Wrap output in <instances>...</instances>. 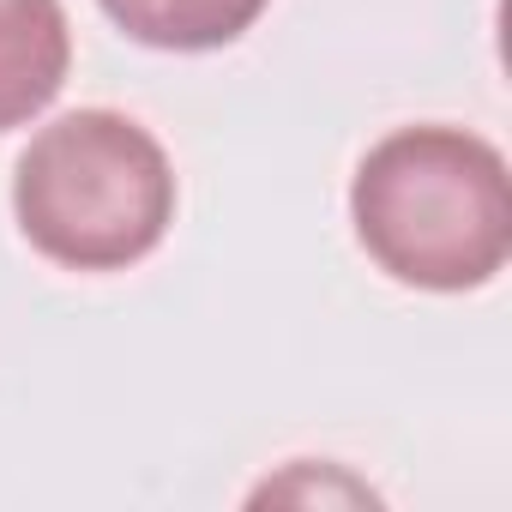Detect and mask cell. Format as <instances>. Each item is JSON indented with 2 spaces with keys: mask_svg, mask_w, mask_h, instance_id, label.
<instances>
[{
  "mask_svg": "<svg viewBox=\"0 0 512 512\" xmlns=\"http://www.w3.org/2000/svg\"><path fill=\"white\" fill-rule=\"evenodd\" d=\"M97 7L145 49L199 55V49H223L241 31H253L266 0H97Z\"/></svg>",
  "mask_w": 512,
  "mask_h": 512,
  "instance_id": "4",
  "label": "cell"
},
{
  "mask_svg": "<svg viewBox=\"0 0 512 512\" xmlns=\"http://www.w3.org/2000/svg\"><path fill=\"white\" fill-rule=\"evenodd\" d=\"M350 217L386 278L440 296L482 290L512 253V175L464 127H398L362 157Z\"/></svg>",
  "mask_w": 512,
  "mask_h": 512,
  "instance_id": "1",
  "label": "cell"
},
{
  "mask_svg": "<svg viewBox=\"0 0 512 512\" xmlns=\"http://www.w3.org/2000/svg\"><path fill=\"white\" fill-rule=\"evenodd\" d=\"M13 211L43 260L67 272H127L175 223V169L133 115L73 109L25 145Z\"/></svg>",
  "mask_w": 512,
  "mask_h": 512,
  "instance_id": "2",
  "label": "cell"
},
{
  "mask_svg": "<svg viewBox=\"0 0 512 512\" xmlns=\"http://www.w3.org/2000/svg\"><path fill=\"white\" fill-rule=\"evenodd\" d=\"M73 67L61 0H0V133L43 115Z\"/></svg>",
  "mask_w": 512,
  "mask_h": 512,
  "instance_id": "3",
  "label": "cell"
}]
</instances>
